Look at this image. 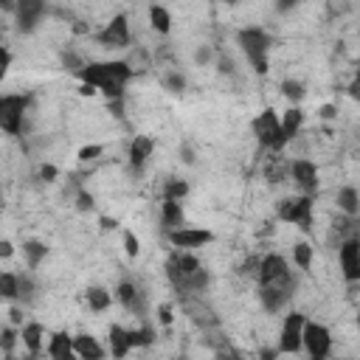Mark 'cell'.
<instances>
[{
  "label": "cell",
  "mask_w": 360,
  "mask_h": 360,
  "mask_svg": "<svg viewBox=\"0 0 360 360\" xmlns=\"http://www.w3.org/2000/svg\"><path fill=\"white\" fill-rule=\"evenodd\" d=\"M338 262H340V273L349 284L360 281V239H343L338 248Z\"/></svg>",
  "instance_id": "9a60e30c"
},
{
  "label": "cell",
  "mask_w": 360,
  "mask_h": 360,
  "mask_svg": "<svg viewBox=\"0 0 360 360\" xmlns=\"http://www.w3.org/2000/svg\"><path fill=\"white\" fill-rule=\"evenodd\" d=\"M346 93H349V98H354V101H360V76H354V79L349 82V87H346Z\"/></svg>",
  "instance_id": "bcb514c9"
},
{
  "label": "cell",
  "mask_w": 360,
  "mask_h": 360,
  "mask_svg": "<svg viewBox=\"0 0 360 360\" xmlns=\"http://www.w3.org/2000/svg\"><path fill=\"white\" fill-rule=\"evenodd\" d=\"M166 278H169L172 290L177 292V298H183V295L205 292V287L211 281V273L200 264V259L191 250L174 248V253L166 259Z\"/></svg>",
  "instance_id": "6da1fadb"
},
{
  "label": "cell",
  "mask_w": 360,
  "mask_h": 360,
  "mask_svg": "<svg viewBox=\"0 0 360 360\" xmlns=\"http://www.w3.org/2000/svg\"><path fill=\"white\" fill-rule=\"evenodd\" d=\"M20 340H22V346L28 349L31 357L42 354V349H45V326L37 323V321L22 323V329H20Z\"/></svg>",
  "instance_id": "ffe728a7"
},
{
  "label": "cell",
  "mask_w": 360,
  "mask_h": 360,
  "mask_svg": "<svg viewBox=\"0 0 360 360\" xmlns=\"http://www.w3.org/2000/svg\"><path fill=\"white\" fill-rule=\"evenodd\" d=\"M62 65H65L68 70H73V73H79V70H82V68H84L87 62H82V59H79L76 53H62Z\"/></svg>",
  "instance_id": "b9f144b4"
},
{
  "label": "cell",
  "mask_w": 360,
  "mask_h": 360,
  "mask_svg": "<svg viewBox=\"0 0 360 360\" xmlns=\"http://www.w3.org/2000/svg\"><path fill=\"white\" fill-rule=\"evenodd\" d=\"M183 160H186V163H194V158H191V149H188V146H183Z\"/></svg>",
  "instance_id": "11a10c76"
},
{
  "label": "cell",
  "mask_w": 360,
  "mask_h": 360,
  "mask_svg": "<svg viewBox=\"0 0 360 360\" xmlns=\"http://www.w3.org/2000/svg\"><path fill=\"white\" fill-rule=\"evenodd\" d=\"M354 76H360V59H357V65H354Z\"/></svg>",
  "instance_id": "9f6ffc18"
},
{
  "label": "cell",
  "mask_w": 360,
  "mask_h": 360,
  "mask_svg": "<svg viewBox=\"0 0 360 360\" xmlns=\"http://www.w3.org/2000/svg\"><path fill=\"white\" fill-rule=\"evenodd\" d=\"M183 225H186L183 202L163 197V202H160V228H163V233L166 231H174V228H183Z\"/></svg>",
  "instance_id": "d6986e66"
},
{
  "label": "cell",
  "mask_w": 360,
  "mask_h": 360,
  "mask_svg": "<svg viewBox=\"0 0 360 360\" xmlns=\"http://www.w3.org/2000/svg\"><path fill=\"white\" fill-rule=\"evenodd\" d=\"M31 298H34V281H31V276L20 273V301L28 304Z\"/></svg>",
  "instance_id": "f35d334b"
},
{
  "label": "cell",
  "mask_w": 360,
  "mask_h": 360,
  "mask_svg": "<svg viewBox=\"0 0 360 360\" xmlns=\"http://www.w3.org/2000/svg\"><path fill=\"white\" fill-rule=\"evenodd\" d=\"M17 338H20V335H17L11 326H3V329H0V352H3L6 357H11V349H14Z\"/></svg>",
  "instance_id": "d590c367"
},
{
  "label": "cell",
  "mask_w": 360,
  "mask_h": 360,
  "mask_svg": "<svg viewBox=\"0 0 360 360\" xmlns=\"http://www.w3.org/2000/svg\"><path fill=\"white\" fill-rule=\"evenodd\" d=\"M332 231L338 233L340 242L343 239H360V214L352 217V214L340 211V217H335V222H332Z\"/></svg>",
  "instance_id": "603a6c76"
},
{
  "label": "cell",
  "mask_w": 360,
  "mask_h": 360,
  "mask_svg": "<svg viewBox=\"0 0 360 360\" xmlns=\"http://www.w3.org/2000/svg\"><path fill=\"white\" fill-rule=\"evenodd\" d=\"M180 307H183V312H186L194 323H200V326H214V323H217L214 309H211L208 304H202V295H200V292L183 295V298H180Z\"/></svg>",
  "instance_id": "e0dca14e"
},
{
  "label": "cell",
  "mask_w": 360,
  "mask_h": 360,
  "mask_svg": "<svg viewBox=\"0 0 360 360\" xmlns=\"http://www.w3.org/2000/svg\"><path fill=\"white\" fill-rule=\"evenodd\" d=\"M172 318H174V315H172V304H160V307H158V321H160L163 326H169Z\"/></svg>",
  "instance_id": "ee69618b"
},
{
  "label": "cell",
  "mask_w": 360,
  "mask_h": 360,
  "mask_svg": "<svg viewBox=\"0 0 360 360\" xmlns=\"http://www.w3.org/2000/svg\"><path fill=\"white\" fill-rule=\"evenodd\" d=\"M56 174H59V172H56V166H51V163H42V166H39V177H42L45 183H53V180H56Z\"/></svg>",
  "instance_id": "7bdbcfd3"
},
{
  "label": "cell",
  "mask_w": 360,
  "mask_h": 360,
  "mask_svg": "<svg viewBox=\"0 0 360 360\" xmlns=\"http://www.w3.org/2000/svg\"><path fill=\"white\" fill-rule=\"evenodd\" d=\"M129 349H132V343H129V329L112 323V326H110V352H112V357H127Z\"/></svg>",
  "instance_id": "484cf974"
},
{
  "label": "cell",
  "mask_w": 360,
  "mask_h": 360,
  "mask_svg": "<svg viewBox=\"0 0 360 360\" xmlns=\"http://www.w3.org/2000/svg\"><path fill=\"white\" fill-rule=\"evenodd\" d=\"M98 222H101V231H115L118 228V219H112V217H101Z\"/></svg>",
  "instance_id": "c3c4849f"
},
{
  "label": "cell",
  "mask_w": 360,
  "mask_h": 360,
  "mask_svg": "<svg viewBox=\"0 0 360 360\" xmlns=\"http://www.w3.org/2000/svg\"><path fill=\"white\" fill-rule=\"evenodd\" d=\"M281 96H284L290 104H298V101L307 96V90H304V84H301L298 79H284V82H281Z\"/></svg>",
  "instance_id": "1f68e13d"
},
{
  "label": "cell",
  "mask_w": 360,
  "mask_h": 360,
  "mask_svg": "<svg viewBox=\"0 0 360 360\" xmlns=\"http://www.w3.org/2000/svg\"><path fill=\"white\" fill-rule=\"evenodd\" d=\"M76 76L79 82L93 84L107 98H124V87L135 76V70L129 68L127 59H107V62H87Z\"/></svg>",
  "instance_id": "7a4b0ae2"
},
{
  "label": "cell",
  "mask_w": 360,
  "mask_h": 360,
  "mask_svg": "<svg viewBox=\"0 0 360 360\" xmlns=\"http://www.w3.org/2000/svg\"><path fill=\"white\" fill-rule=\"evenodd\" d=\"M152 149H155V141L149 135H135L127 146V160H129V169L132 172H141L146 166V160L152 158Z\"/></svg>",
  "instance_id": "ac0fdd59"
},
{
  "label": "cell",
  "mask_w": 360,
  "mask_h": 360,
  "mask_svg": "<svg viewBox=\"0 0 360 360\" xmlns=\"http://www.w3.org/2000/svg\"><path fill=\"white\" fill-rule=\"evenodd\" d=\"M304 352L312 360H323L332 352V332L318 323V321H307L304 323Z\"/></svg>",
  "instance_id": "9c48e42d"
},
{
  "label": "cell",
  "mask_w": 360,
  "mask_h": 360,
  "mask_svg": "<svg viewBox=\"0 0 360 360\" xmlns=\"http://www.w3.org/2000/svg\"><path fill=\"white\" fill-rule=\"evenodd\" d=\"M312 202L315 197L309 194H295V197H284L278 202V219L287 225H298L301 231H312Z\"/></svg>",
  "instance_id": "8992f818"
},
{
  "label": "cell",
  "mask_w": 360,
  "mask_h": 360,
  "mask_svg": "<svg viewBox=\"0 0 360 360\" xmlns=\"http://www.w3.org/2000/svg\"><path fill=\"white\" fill-rule=\"evenodd\" d=\"M290 177H292V183L298 186L301 194H309V197L318 194V166H315L312 160H307V158L292 160V163H290Z\"/></svg>",
  "instance_id": "5bb4252c"
},
{
  "label": "cell",
  "mask_w": 360,
  "mask_h": 360,
  "mask_svg": "<svg viewBox=\"0 0 360 360\" xmlns=\"http://www.w3.org/2000/svg\"><path fill=\"white\" fill-rule=\"evenodd\" d=\"M22 256H25L28 270H37V267L45 262L48 248H45V242H39V239H28V242H22Z\"/></svg>",
  "instance_id": "4316f807"
},
{
  "label": "cell",
  "mask_w": 360,
  "mask_h": 360,
  "mask_svg": "<svg viewBox=\"0 0 360 360\" xmlns=\"http://www.w3.org/2000/svg\"><path fill=\"white\" fill-rule=\"evenodd\" d=\"M8 321H11V323H22V312H20L17 307H14V309L8 312Z\"/></svg>",
  "instance_id": "816d5d0a"
},
{
  "label": "cell",
  "mask_w": 360,
  "mask_h": 360,
  "mask_svg": "<svg viewBox=\"0 0 360 360\" xmlns=\"http://www.w3.org/2000/svg\"><path fill=\"white\" fill-rule=\"evenodd\" d=\"M250 129H253L259 146L267 149V152H281L290 143L287 135H284V129H281V115H276L273 110H262L250 121Z\"/></svg>",
  "instance_id": "277c9868"
},
{
  "label": "cell",
  "mask_w": 360,
  "mask_h": 360,
  "mask_svg": "<svg viewBox=\"0 0 360 360\" xmlns=\"http://www.w3.org/2000/svg\"><path fill=\"white\" fill-rule=\"evenodd\" d=\"M11 253H14V245H11L8 239H3V242H0V256H3V259H8Z\"/></svg>",
  "instance_id": "681fc988"
},
{
  "label": "cell",
  "mask_w": 360,
  "mask_h": 360,
  "mask_svg": "<svg viewBox=\"0 0 360 360\" xmlns=\"http://www.w3.org/2000/svg\"><path fill=\"white\" fill-rule=\"evenodd\" d=\"M312 256H315V248L312 245H307V242L292 245V264L298 270H309L312 267Z\"/></svg>",
  "instance_id": "4dcf8cb0"
},
{
  "label": "cell",
  "mask_w": 360,
  "mask_h": 360,
  "mask_svg": "<svg viewBox=\"0 0 360 360\" xmlns=\"http://www.w3.org/2000/svg\"><path fill=\"white\" fill-rule=\"evenodd\" d=\"M45 354L53 357V360H70L76 357V349H73V338L68 332H53L48 346H45Z\"/></svg>",
  "instance_id": "44dd1931"
},
{
  "label": "cell",
  "mask_w": 360,
  "mask_h": 360,
  "mask_svg": "<svg viewBox=\"0 0 360 360\" xmlns=\"http://www.w3.org/2000/svg\"><path fill=\"white\" fill-rule=\"evenodd\" d=\"M163 87H166L169 93H183V90H186V76H183L180 70H169V73L163 76Z\"/></svg>",
  "instance_id": "e575fe53"
},
{
  "label": "cell",
  "mask_w": 360,
  "mask_h": 360,
  "mask_svg": "<svg viewBox=\"0 0 360 360\" xmlns=\"http://www.w3.org/2000/svg\"><path fill=\"white\" fill-rule=\"evenodd\" d=\"M194 62L197 65H205V62H211V48H197V53H194Z\"/></svg>",
  "instance_id": "7dc6e473"
},
{
  "label": "cell",
  "mask_w": 360,
  "mask_h": 360,
  "mask_svg": "<svg viewBox=\"0 0 360 360\" xmlns=\"http://www.w3.org/2000/svg\"><path fill=\"white\" fill-rule=\"evenodd\" d=\"M295 287H298L295 276H287V278L273 281V284H262L259 287V301L270 315H276L290 304V298L295 295Z\"/></svg>",
  "instance_id": "52a82bcc"
},
{
  "label": "cell",
  "mask_w": 360,
  "mask_h": 360,
  "mask_svg": "<svg viewBox=\"0 0 360 360\" xmlns=\"http://www.w3.org/2000/svg\"><path fill=\"white\" fill-rule=\"evenodd\" d=\"M107 101H110V104H107L110 112H112L115 118H124V98H107Z\"/></svg>",
  "instance_id": "f6af8a7d"
},
{
  "label": "cell",
  "mask_w": 360,
  "mask_h": 360,
  "mask_svg": "<svg viewBox=\"0 0 360 360\" xmlns=\"http://www.w3.org/2000/svg\"><path fill=\"white\" fill-rule=\"evenodd\" d=\"M301 127H304V110H301L298 104H290V107L284 110V115H281V129H284L287 141L298 138Z\"/></svg>",
  "instance_id": "cb8c5ba5"
},
{
  "label": "cell",
  "mask_w": 360,
  "mask_h": 360,
  "mask_svg": "<svg viewBox=\"0 0 360 360\" xmlns=\"http://www.w3.org/2000/svg\"><path fill=\"white\" fill-rule=\"evenodd\" d=\"M93 205H96L93 194L84 191V188H79V191H76V208H79V211H93Z\"/></svg>",
  "instance_id": "ab89813d"
},
{
  "label": "cell",
  "mask_w": 360,
  "mask_h": 360,
  "mask_svg": "<svg viewBox=\"0 0 360 360\" xmlns=\"http://www.w3.org/2000/svg\"><path fill=\"white\" fill-rule=\"evenodd\" d=\"M8 65H11V51H8V48H3V73L8 70Z\"/></svg>",
  "instance_id": "f5cc1de1"
},
{
  "label": "cell",
  "mask_w": 360,
  "mask_h": 360,
  "mask_svg": "<svg viewBox=\"0 0 360 360\" xmlns=\"http://www.w3.org/2000/svg\"><path fill=\"white\" fill-rule=\"evenodd\" d=\"M149 25H152V31H158L160 37H166L172 31V14H169V8L152 3L149 6Z\"/></svg>",
  "instance_id": "83f0119b"
},
{
  "label": "cell",
  "mask_w": 360,
  "mask_h": 360,
  "mask_svg": "<svg viewBox=\"0 0 360 360\" xmlns=\"http://www.w3.org/2000/svg\"><path fill=\"white\" fill-rule=\"evenodd\" d=\"M186 194H188V183H186V180L169 177V180L163 183V197H169V200H183Z\"/></svg>",
  "instance_id": "836d02e7"
},
{
  "label": "cell",
  "mask_w": 360,
  "mask_h": 360,
  "mask_svg": "<svg viewBox=\"0 0 360 360\" xmlns=\"http://www.w3.org/2000/svg\"><path fill=\"white\" fill-rule=\"evenodd\" d=\"M0 295L3 301H17L20 298V273H0Z\"/></svg>",
  "instance_id": "f546056e"
},
{
  "label": "cell",
  "mask_w": 360,
  "mask_h": 360,
  "mask_svg": "<svg viewBox=\"0 0 360 360\" xmlns=\"http://www.w3.org/2000/svg\"><path fill=\"white\" fill-rule=\"evenodd\" d=\"M129 343H132V349H138V346H152V343H155V329H152L149 323H143V326H138V329H129Z\"/></svg>",
  "instance_id": "d6a6232c"
},
{
  "label": "cell",
  "mask_w": 360,
  "mask_h": 360,
  "mask_svg": "<svg viewBox=\"0 0 360 360\" xmlns=\"http://www.w3.org/2000/svg\"><path fill=\"white\" fill-rule=\"evenodd\" d=\"M222 3H236V0H222Z\"/></svg>",
  "instance_id": "680465c9"
},
{
  "label": "cell",
  "mask_w": 360,
  "mask_h": 360,
  "mask_svg": "<svg viewBox=\"0 0 360 360\" xmlns=\"http://www.w3.org/2000/svg\"><path fill=\"white\" fill-rule=\"evenodd\" d=\"M287 276H292V273H290V264H287V259H284V256H278V253H264V256H262L259 276H256L259 287H262V284L281 281V278H287Z\"/></svg>",
  "instance_id": "2e32d148"
},
{
  "label": "cell",
  "mask_w": 360,
  "mask_h": 360,
  "mask_svg": "<svg viewBox=\"0 0 360 360\" xmlns=\"http://www.w3.org/2000/svg\"><path fill=\"white\" fill-rule=\"evenodd\" d=\"M115 301H118L127 312L138 315L141 321L146 318V292H143V287H141V284H135V281L124 278V281L115 287Z\"/></svg>",
  "instance_id": "7c38bea8"
},
{
  "label": "cell",
  "mask_w": 360,
  "mask_h": 360,
  "mask_svg": "<svg viewBox=\"0 0 360 360\" xmlns=\"http://www.w3.org/2000/svg\"><path fill=\"white\" fill-rule=\"evenodd\" d=\"M259 264H262V256H248V259L239 264V276L256 278V276H259Z\"/></svg>",
  "instance_id": "8d00e7d4"
},
{
  "label": "cell",
  "mask_w": 360,
  "mask_h": 360,
  "mask_svg": "<svg viewBox=\"0 0 360 360\" xmlns=\"http://www.w3.org/2000/svg\"><path fill=\"white\" fill-rule=\"evenodd\" d=\"M28 104H31V96H25V93H6L0 98V127H3L6 135H20L22 132Z\"/></svg>",
  "instance_id": "5b68a950"
},
{
  "label": "cell",
  "mask_w": 360,
  "mask_h": 360,
  "mask_svg": "<svg viewBox=\"0 0 360 360\" xmlns=\"http://www.w3.org/2000/svg\"><path fill=\"white\" fill-rule=\"evenodd\" d=\"M96 42L101 48H110V51H124L129 48V20L127 14H115L98 34H96Z\"/></svg>",
  "instance_id": "30bf717a"
},
{
  "label": "cell",
  "mask_w": 360,
  "mask_h": 360,
  "mask_svg": "<svg viewBox=\"0 0 360 360\" xmlns=\"http://www.w3.org/2000/svg\"><path fill=\"white\" fill-rule=\"evenodd\" d=\"M124 250H127V256H138L141 253V242H138V236L132 231H124Z\"/></svg>",
  "instance_id": "60d3db41"
},
{
  "label": "cell",
  "mask_w": 360,
  "mask_h": 360,
  "mask_svg": "<svg viewBox=\"0 0 360 360\" xmlns=\"http://www.w3.org/2000/svg\"><path fill=\"white\" fill-rule=\"evenodd\" d=\"M236 45L242 48V53H245L248 65L253 68V73L264 76L267 68H270V59H267V56H270V45H273L270 34H267L264 28L248 25V28H239V31H236Z\"/></svg>",
  "instance_id": "3957f363"
},
{
  "label": "cell",
  "mask_w": 360,
  "mask_h": 360,
  "mask_svg": "<svg viewBox=\"0 0 360 360\" xmlns=\"http://www.w3.org/2000/svg\"><path fill=\"white\" fill-rule=\"evenodd\" d=\"M163 236H166V242L172 248H180V250H194V248H202V245L214 242V233L208 228H188V225L166 231Z\"/></svg>",
  "instance_id": "8fae6325"
},
{
  "label": "cell",
  "mask_w": 360,
  "mask_h": 360,
  "mask_svg": "<svg viewBox=\"0 0 360 360\" xmlns=\"http://www.w3.org/2000/svg\"><path fill=\"white\" fill-rule=\"evenodd\" d=\"M321 115H323V118H335V107H332V104H326V107L321 110Z\"/></svg>",
  "instance_id": "db71d44e"
},
{
  "label": "cell",
  "mask_w": 360,
  "mask_h": 360,
  "mask_svg": "<svg viewBox=\"0 0 360 360\" xmlns=\"http://www.w3.org/2000/svg\"><path fill=\"white\" fill-rule=\"evenodd\" d=\"M14 3H17L14 6L17 28L22 34H31L39 25V20L45 17V11H48V0H14Z\"/></svg>",
  "instance_id": "4fadbf2b"
},
{
  "label": "cell",
  "mask_w": 360,
  "mask_h": 360,
  "mask_svg": "<svg viewBox=\"0 0 360 360\" xmlns=\"http://www.w3.org/2000/svg\"><path fill=\"white\" fill-rule=\"evenodd\" d=\"M73 349H76V357H82V360H101L107 354L104 346L93 335H76L73 338Z\"/></svg>",
  "instance_id": "7402d4cb"
},
{
  "label": "cell",
  "mask_w": 360,
  "mask_h": 360,
  "mask_svg": "<svg viewBox=\"0 0 360 360\" xmlns=\"http://www.w3.org/2000/svg\"><path fill=\"white\" fill-rule=\"evenodd\" d=\"M357 329H360V312H357Z\"/></svg>",
  "instance_id": "6f0895ef"
},
{
  "label": "cell",
  "mask_w": 360,
  "mask_h": 360,
  "mask_svg": "<svg viewBox=\"0 0 360 360\" xmlns=\"http://www.w3.org/2000/svg\"><path fill=\"white\" fill-rule=\"evenodd\" d=\"M101 152H104L101 143H87V146L79 149V160H82V163H93V160H98Z\"/></svg>",
  "instance_id": "74e56055"
},
{
  "label": "cell",
  "mask_w": 360,
  "mask_h": 360,
  "mask_svg": "<svg viewBox=\"0 0 360 360\" xmlns=\"http://www.w3.org/2000/svg\"><path fill=\"white\" fill-rule=\"evenodd\" d=\"M84 301H87V307H90L93 312H107L110 304H112V292H107L104 287H87Z\"/></svg>",
  "instance_id": "f1b7e54d"
},
{
  "label": "cell",
  "mask_w": 360,
  "mask_h": 360,
  "mask_svg": "<svg viewBox=\"0 0 360 360\" xmlns=\"http://www.w3.org/2000/svg\"><path fill=\"white\" fill-rule=\"evenodd\" d=\"M304 323H307V318L301 312L284 315V323L278 332V352L281 354H298L304 349Z\"/></svg>",
  "instance_id": "ba28073f"
},
{
  "label": "cell",
  "mask_w": 360,
  "mask_h": 360,
  "mask_svg": "<svg viewBox=\"0 0 360 360\" xmlns=\"http://www.w3.org/2000/svg\"><path fill=\"white\" fill-rule=\"evenodd\" d=\"M298 3H301V0H278V3H276V8H278V11H287V8L298 6Z\"/></svg>",
  "instance_id": "f907efd6"
},
{
  "label": "cell",
  "mask_w": 360,
  "mask_h": 360,
  "mask_svg": "<svg viewBox=\"0 0 360 360\" xmlns=\"http://www.w3.org/2000/svg\"><path fill=\"white\" fill-rule=\"evenodd\" d=\"M335 202H338V208H340L343 214H352V217L360 214V191H357L354 186H343V188H338Z\"/></svg>",
  "instance_id": "d4e9b609"
}]
</instances>
